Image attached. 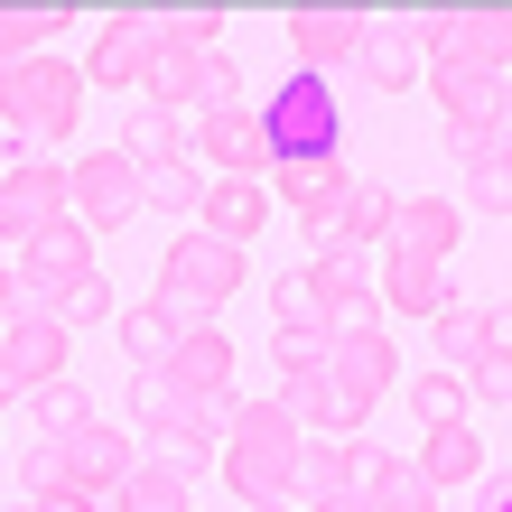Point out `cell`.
Here are the masks:
<instances>
[{"mask_svg":"<svg viewBox=\"0 0 512 512\" xmlns=\"http://www.w3.org/2000/svg\"><path fill=\"white\" fill-rule=\"evenodd\" d=\"M215 419H224V438H233V447H270V457H289V447H298V429H289V410H280V401H243V391H233Z\"/></svg>","mask_w":512,"mask_h":512,"instance_id":"4316f807","label":"cell"},{"mask_svg":"<svg viewBox=\"0 0 512 512\" xmlns=\"http://www.w3.org/2000/svg\"><path fill=\"white\" fill-rule=\"evenodd\" d=\"M56 28H75V10H66V0H0V75H10V66H28V56H38Z\"/></svg>","mask_w":512,"mask_h":512,"instance_id":"7402d4cb","label":"cell"},{"mask_svg":"<svg viewBox=\"0 0 512 512\" xmlns=\"http://www.w3.org/2000/svg\"><path fill=\"white\" fill-rule=\"evenodd\" d=\"M391 252H419V261H457V196H401L391 205Z\"/></svg>","mask_w":512,"mask_h":512,"instance_id":"2e32d148","label":"cell"},{"mask_svg":"<svg viewBox=\"0 0 512 512\" xmlns=\"http://www.w3.org/2000/svg\"><path fill=\"white\" fill-rule=\"evenodd\" d=\"M270 354H280V373H317L326 364V336H270Z\"/></svg>","mask_w":512,"mask_h":512,"instance_id":"ab89813d","label":"cell"},{"mask_svg":"<svg viewBox=\"0 0 512 512\" xmlns=\"http://www.w3.org/2000/svg\"><path fill=\"white\" fill-rule=\"evenodd\" d=\"M28 512H103V494H84V485H56V494H38Z\"/></svg>","mask_w":512,"mask_h":512,"instance_id":"60d3db41","label":"cell"},{"mask_svg":"<svg viewBox=\"0 0 512 512\" xmlns=\"http://www.w3.org/2000/svg\"><path fill=\"white\" fill-rule=\"evenodd\" d=\"M308 512H373V494H354V485H345V494H326V503H308Z\"/></svg>","mask_w":512,"mask_h":512,"instance_id":"7bdbcfd3","label":"cell"},{"mask_svg":"<svg viewBox=\"0 0 512 512\" xmlns=\"http://www.w3.org/2000/svg\"><path fill=\"white\" fill-rule=\"evenodd\" d=\"M66 475H75L84 494H112V485L131 475V438L112 429V419H84V429L66 438Z\"/></svg>","mask_w":512,"mask_h":512,"instance_id":"d6986e66","label":"cell"},{"mask_svg":"<svg viewBox=\"0 0 512 512\" xmlns=\"http://www.w3.org/2000/svg\"><path fill=\"white\" fill-rule=\"evenodd\" d=\"M475 512H512V485H503V475L485 466V475H475Z\"/></svg>","mask_w":512,"mask_h":512,"instance_id":"b9f144b4","label":"cell"},{"mask_svg":"<svg viewBox=\"0 0 512 512\" xmlns=\"http://www.w3.org/2000/svg\"><path fill=\"white\" fill-rule=\"evenodd\" d=\"M19 512H28V503H19Z\"/></svg>","mask_w":512,"mask_h":512,"instance_id":"7dc6e473","label":"cell"},{"mask_svg":"<svg viewBox=\"0 0 512 512\" xmlns=\"http://www.w3.org/2000/svg\"><path fill=\"white\" fill-rule=\"evenodd\" d=\"M66 215L84 233H122L140 215V168L122 149H84V168H66Z\"/></svg>","mask_w":512,"mask_h":512,"instance_id":"8992f818","label":"cell"},{"mask_svg":"<svg viewBox=\"0 0 512 512\" xmlns=\"http://www.w3.org/2000/svg\"><path fill=\"white\" fill-rule=\"evenodd\" d=\"M280 28H289V47H298V75H326V66H354L373 10H354V0H298Z\"/></svg>","mask_w":512,"mask_h":512,"instance_id":"ba28073f","label":"cell"},{"mask_svg":"<svg viewBox=\"0 0 512 512\" xmlns=\"http://www.w3.org/2000/svg\"><path fill=\"white\" fill-rule=\"evenodd\" d=\"M196 196H205V177L187 159H168V168H140V205H168V215H196Z\"/></svg>","mask_w":512,"mask_h":512,"instance_id":"836d02e7","label":"cell"},{"mask_svg":"<svg viewBox=\"0 0 512 512\" xmlns=\"http://www.w3.org/2000/svg\"><path fill=\"white\" fill-rule=\"evenodd\" d=\"M0 317H10V261H0Z\"/></svg>","mask_w":512,"mask_h":512,"instance_id":"ee69618b","label":"cell"},{"mask_svg":"<svg viewBox=\"0 0 512 512\" xmlns=\"http://www.w3.org/2000/svg\"><path fill=\"white\" fill-rule=\"evenodd\" d=\"M187 475L177 457H131V475L112 485V512H187Z\"/></svg>","mask_w":512,"mask_h":512,"instance_id":"603a6c76","label":"cell"},{"mask_svg":"<svg viewBox=\"0 0 512 512\" xmlns=\"http://www.w3.org/2000/svg\"><path fill=\"white\" fill-rule=\"evenodd\" d=\"M224 28H233V19L215 10V0H187V10H149V38H168V47H196V56L215 47Z\"/></svg>","mask_w":512,"mask_h":512,"instance_id":"1f68e13d","label":"cell"},{"mask_svg":"<svg viewBox=\"0 0 512 512\" xmlns=\"http://www.w3.org/2000/svg\"><path fill=\"white\" fill-rule=\"evenodd\" d=\"M429 336H438V354H447L438 373H457V364H485V354H503V317H494V308H457V298H447V308L429 317Z\"/></svg>","mask_w":512,"mask_h":512,"instance_id":"44dd1931","label":"cell"},{"mask_svg":"<svg viewBox=\"0 0 512 512\" xmlns=\"http://www.w3.org/2000/svg\"><path fill=\"white\" fill-rule=\"evenodd\" d=\"M261 512H289V503H261Z\"/></svg>","mask_w":512,"mask_h":512,"instance_id":"bcb514c9","label":"cell"},{"mask_svg":"<svg viewBox=\"0 0 512 512\" xmlns=\"http://www.w3.org/2000/svg\"><path fill=\"white\" fill-rule=\"evenodd\" d=\"M261 224H270V187H261V177H205V196H196V233H215V243L243 252Z\"/></svg>","mask_w":512,"mask_h":512,"instance_id":"4fadbf2b","label":"cell"},{"mask_svg":"<svg viewBox=\"0 0 512 512\" xmlns=\"http://www.w3.org/2000/svg\"><path fill=\"white\" fill-rule=\"evenodd\" d=\"M317 298H326V317L354 308V298H373V252H354V243H317V261L298 270Z\"/></svg>","mask_w":512,"mask_h":512,"instance_id":"cb8c5ba5","label":"cell"},{"mask_svg":"<svg viewBox=\"0 0 512 512\" xmlns=\"http://www.w3.org/2000/svg\"><path fill=\"white\" fill-rule=\"evenodd\" d=\"M410 475H419L429 494H457V485H475V475H485V438H475L466 419H457V429H429V447H419Z\"/></svg>","mask_w":512,"mask_h":512,"instance_id":"ffe728a7","label":"cell"},{"mask_svg":"<svg viewBox=\"0 0 512 512\" xmlns=\"http://www.w3.org/2000/svg\"><path fill=\"white\" fill-rule=\"evenodd\" d=\"M140 56H149V10H122L94 47H84L75 75H84V84H112V94H131V84H140Z\"/></svg>","mask_w":512,"mask_h":512,"instance_id":"e0dca14e","label":"cell"},{"mask_svg":"<svg viewBox=\"0 0 512 512\" xmlns=\"http://www.w3.org/2000/svg\"><path fill=\"white\" fill-rule=\"evenodd\" d=\"M0 401H19V382H10V364H0Z\"/></svg>","mask_w":512,"mask_h":512,"instance_id":"f6af8a7d","label":"cell"},{"mask_svg":"<svg viewBox=\"0 0 512 512\" xmlns=\"http://www.w3.org/2000/svg\"><path fill=\"white\" fill-rule=\"evenodd\" d=\"M28 410H38V438H75L84 419H94L75 382H38V391H28Z\"/></svg>","mask_w":512,"mask_h":512,"instance_id":"d590c367","label":"cell"},{"mask_svg":"<svg viewBox=\"0 0 512 512\" xmlns=\"http://www.w3.org/2000/svg\"><path fill=\"white\" fill-rule=\"evenodd\" d=\"M336 122H345V103L326 94V75H289V84H280V103L261 112L270 159H317V149H336Z\"/></svg>","mask_w":512,"mask_h":512,"instance_id":"5b68a950","label":"cell"},{"mask_svg":"<svg viewBox=\"0 0 512 512\" xmlns=\"http://www.w3.org/2000/svg\"><path fill=\"white\" fill-rule=\"evenodd\" d=\"M289 457H298V447H289ZM289 457H270V447H233V457H224V485L243 494L252 512H261V503H289V494H298Z\"/></svg>","mask_w":512,"mask_h":512,"instance_id":"484cf974","label":"cell"},{"mask_svg":"<svg viewBox=\"0 0 512 512\" xmlns=\"http://www.w3.org/2000/svg\"><path fill=\"white\" fill-rule=\"evenodd\" d=\"M233 289H243V252L215 243V233H177L159 252V289L149 298H168L187 317H215V308H233Z\"/></svg>","mask_w":512,"mask_h":512,"instance_id":"3957f363","label":"cell"},{"mask_svg":"<svg viewBox=\"0 0 512 512\" xmlns=\"http://www.w3.org/2000/svg\"><path fill=\"white\" fill-rule=\"evenodd\" d=\"M503 196H512V168H503V131H475V140H466V205H485V215H494Z\"/></svg>","mask_w":512,"mask_h":512,"instance_id":"f546056e","label":"cell"},{"mask_svg":"<svg viewBox=\"0 0 512 512\" xmlns=\"http://www.w3.org/2000/svg\"><path fill=\"white\" fill-rule=\"evenodd\" d=\"M233 103H243V75H233L224 47H205L196 56V112H233Z\"/></svg>","mask_w":512,"mask_h":512,"instance_id":"8d00e7d4","label":"cell"},{"mask_svg":"<svg viewBox=\"0 0 512 512\" xmlns=\"http://www.w3.org/2000/svg\"><path fill=\"white\" fill-rule=\"evenodd\" d=\"M280 410H289L298 438H354V429L373 419V410H354L326 373H289V382H280Z\"/></svg>","mask_w":512,"mask_h":512,"instance_id":"5bb4252c","label":"cell"},{"mask_svg":"<svg viewBox=\"0 0 512 512\" xmlns=\"http://www.w3.org/2000/svg\"><path fill=\"white\" fill-rule=\"evenodd\" d=\"M0 364H10V382H19V391L66 382V326L38 317V308H10V326H0Z\"/></svg>","mask_w":512,"mask_h":512,"instance_id":"7c38bea8","label":"cell"},{"mask_svg":"<svg viewBox=\"0 0 512 512\" xmlns=\"http://www.w3.org/2000/svg\"><path fill=\"white\" fill-rule=\"evenodd\" d=\"M19 475H28V503L56 494V485H75V475H66V438H38V447L19 457Z\"/></svg>","mask_w":512,"mask_h":512,"instance_id":"f35d334b","label":"cell"},{"mask_svg":"<svg viewBox=\"0 0 512 512\" xmlns=\"http://www.w3.org/2000/svg\"><path fill=\"white\" fill-rule=\"evenodd\" d=\"M410 410L429 419V429H457L475 401H466V382H457V373H419V382H410Z\"/></svg>","mask_w":512,"mask_h":512,"instance_id":"e575fe53","label":"cell"},{"mask_svg":"<svg viewBox=\"0 0 512 512\" xmlns=\"http://www.w3.org/2000/svg\"><path fill=\"white\" fill-rule=\"evenodd\" d=\"M75 112H84V75L66 56H28V66L0 75V122H10V140H66Z\"/></svg>","mask_w":512,"mask_h":512,"instance_id":"7a4b0ae2","label":"cell"},{"mask_svg":"<svg viewBox=\"0 0 512 512\" xmlns=\"http://www.w3.org/2000/svg\"><path fill=\"white\" fill-rule=\"evenodd\" d=\"M317 373L336 382L354 410H373L382 391L401 382V354H391V326H382V308H373V298L336 308V326H326V364H317Z\"/></svg>","mask_w":512,"mask_h":512,"instance_id":"6da1fadb","label":"cell"},{"mask_svg":"<svg viewBox=\"0 0 512 512\" xmlns=\"http://www.w3.org/2000/svg\"><path fill=\"white\" fill-rule=\"evenodd\" d=\"M354 75H364V84H382V94L419 75V47L401 38V19H373V28H364V47H354Z\"/></svg>","mask_w":512,"mask_h":512,"instance_id":"83f0119b","label":"cell"},{"mask_svg":"<svg viewBox=\"0 0 512 512\" xmlns=\"http://www.w3.org/2000/svg\"><path fill=\"white\" fill-rule=\"evenodd\" d=\"M373 308H391V317H438L447 308V270L438 261H419V252H391L382 243V270H373Z\"/></svg>","mask_w":512,"mask_h":512,"instance_id":"9a60e30c","label":"cell"},{"mask_svg":"<svg viewBox=\"0 0 512 512\" xmlns=\"http://www.w3.org/2000/svg\"><path fill=\"white\" fill-rule=\"evenodd\" d=\"M177 391H187V401H233V336H224V326H187V336H177L168 345V364H159Z\"/></svg>","mask_w":512,"mask_h":512,"instance_id":"8fae6325","label":"cell"},{"mask_svg":"<svg viewBox=\"0 0 512 512\" xmlns=\"http://www.w3.org/2000/svg\"><path fill=\"white\" fill-rule=\"evenodd\" d=\"M47 224H66V168L56 159H10L0 168V243H38Z\"/></svg>","mask_w":512,"mask_h":512,"instance_id":"52a82bcc","label":"cell"},{"mask_svg":"<svg viewBox=\"0 0 512 512\" xmlns=\"http://www.w3.org/2000/svg\"><path fill=\"white\" fill-rule=\"evenodd\" d=\"M270 317H280V336H326V326H336V317H326V298L298 280V270L270 280Z\"/></svg>","mask_w":512,"mask_h":512,"instance_id":"4dcf8cb0","label":"cell"},{"mask_svg":"<svg viewBox=\"0 0 512 512\" xmlns=\"http://www.w3.org/2000/svg\"><path fill=\"white\" fill-rule=\"evenodd\" d=\"M196 159L215 168V177H270V131H261V112H252V103L205 112V122H196Z\"/></svg>","mask_w":512,"mask_h":512,"instance_id":"30bf717a","label":"cell"},{"mask_svg":"<svg viewBox=\"0 0 512 512\" xmlns=\"http://www.w3.org/2000/svg\"><path fill=\"white\" fill-rule=\"evenodd\" d=\"M270 187H280V205L308 215L317 243H336V205H345V187H354L345 149H317V159H270Z\"/></svg>","mask_w":512,"mask_h":512,"instance_id":"9c48e42d","label":"cell"},{"mask_svg":"<svg viewBox=\"0 0 512 512\" xmlns=\"http://www.w3.org/2000/svg\"><path fill=\"white\" fill-rule=\"evenodd\" d=\"M391 187H364V177H354L345 187V205H336V243H354V252H373V243H391Z\"/></svg>","mask_w":512,"mask_h":512,"instance_id":"f1b7e54d","label":"cell"},{"mask_svg":"<svg viewBox=\"0 0 512 512\" xmlns=\"http://www.w3.org/2000/svg\"><path fill=\"white\" fill-rule=\"evenodd\" d=\"M187 326H196V317H187V308H168V298H140V308H112V336H122V354H131L140 373H159V364H168V345L187 336Z\"/></svg>","mask_w":512,"mask_h":512,"instance_id":"ac0fdd59","label":"cell"},{"mask_svg":"<svg viewBox=\"0 0 512 512\" xmlns=\"http://www.w3.org/2000/svg\"><path fill=\"white\" fill-rule=\"evenodd\" d=\"M122 159L131 168H168V159H187V122L159 103H131V122H122Z\"/></svg>","mask_w":512,"mask_h":512,"instance_id":"d4e9b609","label":"cell"},{"mask_svg":"<svg viewBox=\"0 0 512 512\" xmlns=\"http://www.w3.org/2000/svg\"><path fill=\"white\" fill-rule=\"evenodd\" d=\"M103 317H112V280H103V270H84V280L56 298V326L75 336V326H103Z\"/></svg>","mask_w":512,"mask_h":512,"instance_id":"74e56055","label":"cell"},{"mask_svg":"<svg viewBox=\"0 0 512 512\" xmlns=\"http://www.w3.org/2000/svg\"><path fill=\"white\" fill-rule=\"evenodd\" d=\"M289 475H298V494H308V503H326V494H345V438H298V457H289Z\"/></svg>","mask_w":512,"mask_h":512,"instance_id":"d6a6232c","label":"cell"},{"mask_svg":"<svg viewBox=\"0 0 512 512\" xmlns=\"http://www.w3.org/2000/svg\"><path fill=\"white\" fill-rule=\"evenodd\" d=\"M215 410H224V401H187L168 373H140V382H131V429L159 447V457H177V466H196L205 447L224 438V419H215Z\"/></svg>","mask_w":512,"mask_h":512,"instance_id":"277c9868","label":"cell"}]
</instances>
